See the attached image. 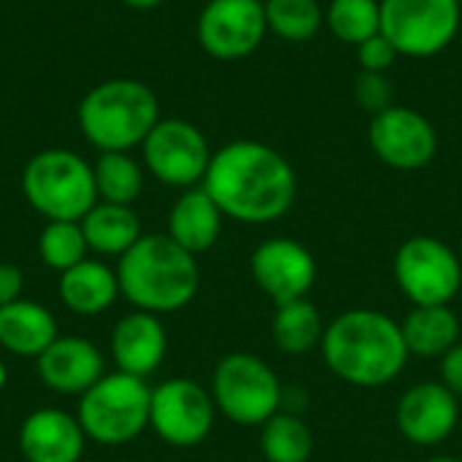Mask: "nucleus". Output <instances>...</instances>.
I'll return each mask as SVG.
<instances>
[{
    "mask_svg": "<svg viewBox=\"0 0 462 462\" xmlns=\"http://www.w3.org/2000/svg\"><path fill=\"white\" fill-rule=\"evenodd\" d=\"M227 219L268 225L290 214L298 176L290 160L263 141H230L214 152L200 184Z\"/></svg>",
    "mask_w": 462,
    "mask_h": 462,
    "instance_id": "f257e3e1",
    "label": "nucleus"
},
{
    "mask_svg": "<svg viewBox=\"0 0 462 462\" xmlns=\"http://www.w3.org/2000/svg\"><path fill=\"white\" fill-rule=\"evenodd\" d=\"M319 352L333 376L360 390L393 384L411 357L401 322L376 309L341 311L325 325Z\"/></svg>",
    "mask_w": 462,
    "mask_h": 462,
    "instance_id": "f03ea898",
    "label": "nucleus"
},
{
    "mask_svg": "<svg viewBox=\"0 0 462 462\" xmlns=\"http://www.w3.org/2000/svg\"><path fill=\"white\" fill-rule=\"evenodd\" d=\"M119 295L149 314H173L192 303L200 287L198 257L168 233L141 236L116 263Z\"/></svg>",
    "mask_w": 462,
    "mask_h": 462,
    "instance_id": "7ed1b4c3",
    "label": "nucleus"
},
{
    "mask_svg": "<svg viewBox=\"0 0 462 462\" xmlns=\"http://www.w3.org/2000/svg\"><path fill=\"white\" fill-rule=\"evenodd\" d=\"M160 122L157 95L138 79H108L79 103V130L100 152H130Z\"/></svg>",
    "mask_w": 462,
    "mask_h": 462,
    "instance_id": "20e7f679",
    "label": "nucleus"
},
{
    "mask_svg": "<svg viewBox=\"0 0 462 462\" xmlns=\"http://www.w3.org/2000/svg\"><path fill=\"white\" fill-rule=\"evenodd\" d=\"M22 192L46 222H81L97 203L92 165L70 149H43L22 171Z\"/></svg>",
    "mask_w": 462,
    "mask_h": 462,
    "instance_id": "39448f33",
    "label": "nucleus"
},
{
    "mask_svg": "<svg viewBox=\"0 0 462 462\" xmlns=\"http://www.w3.org/2000/svg\"><path fill=\"white\" fill-rule=\"evenodd\" d=\"M152 387L130 374H106L92 384L76 409L87 441L100 447H125L149 428Z\"/></svg>",
    "mask_w": 462,
    "mask_h": 462,
    "instance_id": "423d86ee",
    "label": "nucleus"
},
{
    "mask_svg": "<svg viewBox=\"0 0 462 462\" xmlns=\"http://www.w3.org/2000/svg\"><path fill=\"white\" fill-rule=\"evenodd\" d=\"M217 411L238 428H263L284 406V387L276 371L252 352L225 355L211 376Z\"/></svg>",
    "mask_w": 462,
    "mask_h": 462,
    "instance_id": "0eeeda50",
    "label": "nucleus"
},
{
    "mask_svg": "<svg viewBox=\"0 0 462 462\" xmlns=\"http://www.w3.org/2000/svg\"><path fill=\"white\" fill-rule=\"evenodd\" d=\"M398 290L411 306H449L462 290L457 252L436 236H411L393 260Z\"/></svg>",
    "mask_w": 462,
    "mask_h": 462,
    "instance_id": "6e6552de",
    "label": "nucleus"
},
{
    "mask_svg": "<svg viewBox=\"0 0 462 462\" xmlns=\"http://www.w3.org/2000/svg\"><path fill=\"white\" fill-rule=\"evenodd\" d=\"M460 0H382V35L401 57H436L460 32Z\"/></svg>",
    "mask_w": 462,
    "mask_h": 462,
    "instance_id": "1a4fd4ad",
    "label": "nucleus"
},
{
    "mask_svg": "<svg viewBox=\"0 0 462 462\" xmlns=\"http://www.w3.org/2000/svg\"><path fill=\"white\" fill-rule=\"evenodd\" d=\"M217 406L211 390L192 379H168L152 387L149 428L160 441L176 449L200 447L217 422Z\"/></svg>",
    "mask_w": 462,
    "mask_h": 462,
    "instance_id": "9d476101",
    "label": "nucleus"
},
{
    "mask_svg": "<svg viewBox=\"0 0 462 462\" xmlns=\"http://www.w3.org/2000/svg\"><path fill=\"white\" fill-rule=\"evenodd\" d=\"M146 171L179 189L200 187L211 165V146L206 135L187 119H160L141 143Z\"/></svg>",
    "mask_w": 462,
    "mask_h": 462,
    "instance_id": "9b49d317",
    "label": "nucleus"
},
{
    "mask_svg": "<svg viewBox=\"0 0 462 462\" xmlns=\"http://www.w3.org/2000/svg\"><path fill=\"white\" fill-rule=\"evenodd\" d=\"M368 146L387 168L422 171L439 154V133L425 114L395 103L371 116Z\"/></svg>",
    "mask_w": 462,
    "mask_h": 462,
    "instance_id": "f8f14e48",
    "label": "nucleus"
},
{
    "mask_svg": "<svg viewBox=\"0 0 462 462\" xmlns=\"http://www.w3.org/2000/svg\"><path fill=\"white\" fill-rule=\"evenodd\" d=\"M260 0H208L198 16V43L217 60H244L265 41Z\"/></svg>",
    "mask_w": 462,
    "mask_h": 462,
    "instance_id": "ddd939ff",
    "label": "nucleus"
},
{
    "mask_svg": "<svg viewBox=\"0 0 462 462\" xmlns=\"http://www.w3.org/2000/svg\"><path fill=\"white\" fill-rule=\"evenodd\" d=\"M254 284L276 306L309 298L317 284V260L309 246L295 238H268L249 257Z\"/></svg>",
    "mask_w": 462,
    "mask_h": 462,
    "instance_id": "4468645a",
    "label": "nucleus"
},
{
    "mask_svg": "<svg viewBox=\"0 0 462 462\" xmlns=\"http://www.w3.org/2000/svg\"><path fill=\"white\" fill-rule=\"evenodd\" d=\"M460 422V398L441 382H422L409 387L395 409L401 436L414 447H439Z\"/></svg>",
    "mask_w": 462,
    "mask_h": 462,
    "instance_id": "2eb2a0df",
    "label": "nucleus"
},
{
    "mask_svg": "<svg viewBox=\"0 0 462 462\" xmlns=\"http://www.w3.org/2000/svg\"><path fill=\"white\" fill-rule=\"evenodd\" d=\"M38 379L60 395H84L106 376L103 352L79 336H57V341L35 360Z\"/></svg>",
    "mask_w": 462,
    "mask_h": 462,
    "instance_id": "dca6fc26",
    "label": "nucleus"
},
{
    "mask_svg": "<svg viewBox=\"0 0 462 462\" xmlns=\"http://www.w3.org/2000/svg\"><path fill=\"white\" fill-rule=\"evenodd\" d=\"M16 441L24 462H79L87 447L76 414L62 409H35L27 414Z\"/></svg>",
    "mask_w": 462,
    "mask_h": 462,
    "instance_id": "f3484780",
    "label": "nucleus"
},
{
    "mask_svg": "<svg viewBox=\"0 0 462 462\" xmlns=\"http://www.w3.org/2000/svg\"><path fill=\"white\" fill-rule=\"evenodd\" d=\"M168 352V333L157 314L130 311L111 330V357L116 371L146 379L152 376Z\"/></svg>",
    "mask_w": 462,
    "mask_h": 462,
    "instance_id": "a211bd4d",
    "label": "nucleus"
},
{
    "mask_svg": "<svg viewBox=\"0 0 462 462\" xmlns=\"http://www.w3.org/2000/svg\"><path fill=\"white\" fill-rule=\"evenodd\" d=\"M225 214L203 187L184 189L168 211V236L189 254L208 252L222 236Z\"/></svg>",
    "mask_w": 462,
    "mask_h": 462,
    "instance_id": "6ab92c4d",
    "label": "nucleus"
},
{
    "mask_svg": "<svg viewBox=\"0 0 462 462\" xmlns=\"http://www.w3.org/2000/svg\"><path fill=\"white\" fill-rule=\"evenodd\" d=\"M60 336L54 314L35 300H14L0 306V346L16 357L38 360Z\"/></svg>",
    "mask_w": 462,
    "mask_h": 462,
    "instance_id": "aec40b11",
    "label": "nucleus"
},
{
    "mask_svg": "<svg viewBox=\"0 0 462 462\" xmlns=\"http://www.w3.org/2000/svg\"><path fill=\"white\" fill-rule=\"evenodd\" d=\"M60 300L76 317H97L119 298L116 268L100 260H81L70 271L60 273Z\"/></svg>",
    "mask_w": 462,
    "mask_h": 462,
    "instance_id": "412c9836",
    "label": "nucleus"
},
{
    "mask_svg": "<svg viewBox=\"0 0 462 462\" xmlns=\"http://www.w3.org/2000/svg\"><path fill=\"white\" fill-rule=\"evenodd\" d=\"M411 357L441 360L460 341V319L452 306H414L401 322Z\"/></svg>",
    "mask_w": 462,
    "mask_h": 462,
    "instance_id": "4be33fe9",
    "label": "nucleus"
},
{
    "mask_svg": "<svg viewBox=\"0 0 462 462\" xmlns=\"http://www.w3.org/2000/svg\"><path fill=\"white\" fill-rule=\"evenodd\" d=\"M81 230L89 252H95L97 257H122L143 236L141 219L130 206L103 203V200H97L84 214Z\"/></svg>",
    "mask_w": 462,
    "mask_h": 462,
    "instance_id": "5701e85b",
    "label": "nucleus"
},
{
    "mask_svg": "<svg viewBox=\"0 0 462 462\" xmlns=\"http://www.w3.org/2000/svg\"><path fill=\"white\" fill-rule=\"evenodd\" d=\"M271 336L282 355L303 357L322 344L325 322H322L319 309L309 298H300V300L276 306V314L271 322Z\"/></svg>",
    "mask_w": 462,
    "mask_h": 462,
    "instance_id": "b1692460",
    "label": "nucleus"
},
{
    "mask_svg": "<svg viewBox=\"0 0 462 462\" xmlns=\"http://www.w3.org/2000/svg\"><path fill=\"white\" fill-rule=\"evenodd\" d=\"M260 455L265 462H309L314 433L295 411H279L260 428Z\"/></svg>",
    "mask_w": 462,
    "mask_h": 462,
    "instance_id": "393cba45",
    "label": "nucleus"
},
{
    "mask_svg": "<svg viewBox=\"0 0 462 462\" xmlns=\"http://www.w3.org/2000/svg\"><path fill=\"white\" fill-rule=\"evenodd\" d=\"M97 200L133 206L143 192V168L130 152H100L97 162L92 165Z\"/></svg>",
    "mask_w": 462,
    "mask_h": 462,
    "instance_id": "a878e982",
    "label": "nucleus"
},
{
    "mask_svg": "<svg viewBox=\"0 0 462 462\" xmlns=\"http://www.w3.org/2000/svg\"><path fill=\"white\" fill-rule=\"evenodd\" d=\"M325 27L346 46L382 32V0H330L325 5Z\"/></svg>",
    "mask_w": 462,
    "mask_h": 462,
    "instance_id": "bb28decb",
    "label": "nucleus"
},
{
    "mask_svg": "<svg viewBox=\"0 0 462 462\" xmlns=\"http://www.w3.org/2000/svg\"><path fill=\"white\" fill-rule=\"evenodd\" d=\"M263 8L268 32L290 43L311 41L325 24V8L319 0H265Z\"/></svg>",
    "mask_w": 462,
    "mask_h": 462,
    "instance_id": "cd10ccee",
    "label": "nucleus"
},
{
    "mask_svg": "<svg viewBox=\"0 0 462 462\" xmlns=\"http://www.w3.org/2000/svg\"><path fill=\"white\" fill-rule=\"evenodd\" d=\"M87 238L81 222H46L38 236V254L46 268L65 273L81 260H87Z\"/></svg>",
    "mask_w": 462,
    "mask_h": 462,
    "instance_id": "c85d7f7f",
    "label": "nucleus"
},
{
    "mask_svg": "<svg viewBox=\"0 0 462 462\" xmlns=\"http://www.w3.org/2000/svg\"><path fill=\"white\" fill-rule=\"evenodd\" d=\"M352 95L357 100V106L376 116L387 108L395 106V89H393V81L387 73H371V70H360L357 79H355V87H352Z\"/></svg>",
    "mask_w": 462,
    "mask_h": 462,
    "instance_id": "c756f323",
    "label": "nucleus"
},
{
    "mask_svg": "<svg viewBox=\"0 0 462 462\" xmlns=\"http://www.w3.org/2000/svg\"><path fill=\"white\" fill-rule=\"evenodd\" d=\"M357 57H360V70L387 73L401 54H398V49L382 32H376L374 38H368V41H363L357 46Z\"/></svg>",
    "mask_w": 462,
    "mask_h": 462,
    "instance_id": "7c9ffc66",
    "label": "nucleus"
},
{
    "mask_svg": "<svg viewBox=\"0 0 462 462\" xmlns=\"http://www.w3.org/2000/svg\"><path fill=\"white\" fill-rule=\"evenodd\" d=\"M439 374H441V384L462 398V341H457L441 360H439Z\"/></svg>",
    "mask_w": 462,
    "mask_h": 462,
    "instance_id": "2f4dec72",
    "label": "nucleus"
},
{
    "mask_svg": "<svg viewBox=\"0 0 462 462\" xmlns=\"http://www.w3.org/2000/svg\"><path fill=\"white\" fill-rule=\"evenodd\" d=\"M24 276L14 263H0V306H8L22 298Z\"/></svg>",
    "mask_w": 462,
    "mask_h": 462,
    "instance_id": "473e14b6",
    "label": "nucleus"
},
{
    "mask_svg": "<svg viewBox=\"0 0 462 462\" xmlns=\"http://www.w3.org/2000/svg\"><path fill=\"white\" fill-rule=\"evenodd\" d=\"M125 5H130V8H135V11H149V8H157L162 0H122Z\"/></svg>",
    "mask_w": 462,
    "mask_h": 462,
    "instance_id": "72a5a7b5",
    "label": "nucleus"
},
{
    "mask_svg": "<svg viewBox=\"0 0 462 462\" xmlns=\"http://www.w3.org/2000/svg\"><path fill=\"white\" fill-rule=\"evenodd\" d=\"M5 382H8V368H5V363L0 360V390L5 387Z\"/></svg>",
    "mask_w": 462,
    "mask_h": 462,
    "instance_id": "f704fd0d",
    "label": "nucleus"
},
{
    "mask_svg": "<svg viewBox=\"0 0 462 462\" xmlns=\"http://www.w3.org/2000/svg\"><path fill=\"white\" fill-rule=\"evenodd\" d=\"M428 462H462V460H457V457H449V455H441V457H430Z\"/></svg>",
    "mask_w": 462,
    "mask_h": 462,
    "instance_id": "c9c22d12",
    "label": "nucleus"
},
{
    "mask_svg": "<svg viewBox=\"0 0 462 462\" xmlns=\"http://www.w3.org/2000/svg\"><path fill=\"white\" fill-rule=\"evenodd\" d=\"M260 3H265V0H260Z\"/></svg>",
    "mask_w": 462,
    "mask_h": 462,
    "instance_id": "e433bc0d",
    "label": "nucleus"
},
{
    "mask_svg": "<svg viewBox=\"0 0 462 462\" xmlns=\"http://www.w3.org/2000/svg\"><path fill=\"white\" fill-rule=\"evenodd\" d=\"M460 5H462V0H460Z\"/></svg>",
    "mask_w": 462,
    "mask_h": 462,
    "instance_id": "4c0bfd02",
    "label": "nucleus"
}]
</instances>
